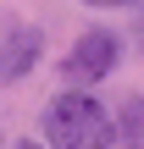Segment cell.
<instances>
[{"instance_id":"cell-1","label":"cell","mask_w":144,"mask_h":149,"mask_svg":"<svg viewBox=\"0 0 144 149\" xmlns=\"http://www.w3.org/2000/svg\"><path fill=\"white\" fill-rule=\"evenodd\" d=\"M111 138H117L111 111L83 88H61L44 105V144L50 149H111Z\"/></svg>"},{"instance_id":"cell-2","label":"cell","mask_w":144,"mask_h":149,"mask_svg":"<svg viewBox=\"0 0 144 149\" xmlns=\"http://www.w3.org/2000/svg\"><path fill=\"white\" fill-rule=\"evenodd\" d=\"M117 55H122V44H117V33L111 28H89L72 50H67V83L72 88H83V83H100V77H111L117 72Z\"/></svg>"},{"instance_id":"cell-3","label":"cell","mask_w":144,"mask_h":149,"mask_svg":"<svg viewBox=\"0 0 144 149\" xmlns=\"http://www.w3.org/2000/svg\"><path fill=\"white\" fill-rule=\"evenodd\" d=\"M39 50H44V33L22 17H0V83H22L33 66H39Z\"/></svg>"},{"instance_id":"cell-4","label":"cell","mask_w":144,"mask_h":149,"mask_svg":"<svg viewBox=\"0 0 144 149\" xmlns=\"http://www.w3.org/2000/svg\"><path fill=\"white\" fill-rule=\"evenodd\" d=\"M117 127H122V138H128V144L144 133V94L133 100V105H122V122H117Z\"/></svg>"},{"instance_id":"cell-5","label":"cell","mask_w":144,"mask_h":149,"mask_svg":"<svg viewBox=\"0 0 144 149\" xmlns=\"http://www.w3.org/2000/svg\"><path fill=\"white\" fill-rule=\"evenodd\" d=\"M89 6H128V0H89Z\"/></svg>"},{"instance_id":"cell-6","label":"cell","mask_w":144,"mask_h":149,"mask_svg":"<svg viewBox=\"0 0 144 149\" xmlns=\"http://www.w3.org/2000/svg\"><path fill=\"white\" fill-rule=\"evenodd\" d=\"M17 149H39V144H33V138H22V144H17Z\"/></svg>"},{"instance_id":"cell-7","label":"cell","mask_w":144,"mask_h":149,"mask_svg":"<svg viewBox=\"0 0 144 149\" xmlns=\"http://www.w3.org/2000/svg\"><path fill=\"white\" fill-rule=\"evenodd\" d=\"M128 149H133V144H128Z\"/></svg>"}]
</instances>
